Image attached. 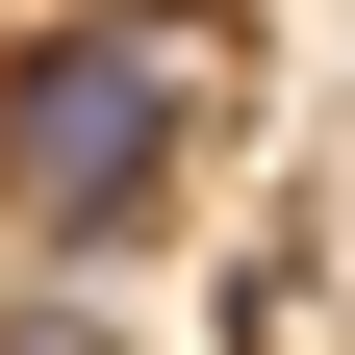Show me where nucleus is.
I'll use <instances>...</instances> for the list:
<instances>
[{
    "label": "nucleus",
    "mask_w": 355,
    "mask_h": 355,
    "mask_svg": "<svg viewBox=\"0 0 355 355\" xmlns=\"http://www.w3.org/2000/svg\"><path fill=\"white\" fill-rule=\"evenodd\" d=\"M229 102H254V0H26V51H0V254L26 279L127 254L229 153Z\"/></svg>",
    "instance_id": "nucleus-1"
}]
</instances>
